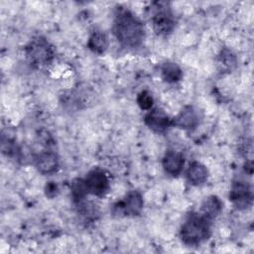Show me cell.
I'll return each mask as SVG.
<instances>
[{
  "instance_id": "6da1fadb",
  "label": "cell",
  "mask_w": 254,
  "mask_h": 254,
  "mask_svg": "<svg viewBox=\"0 0 254 254\" xmlns=\"http://www.w3.org/2000/svg\"><path fill=\"white\" fill-rule=\"evenodd\" d=\"M113 33L126 48H138L145 40V28L139 18L126 8H118L113 20Z\"/></svg>"
},
{
  "instance_id": "7a4b0ae2",
  "label": "cell",
  "mask_w": 254,
  "mask_h": 254,
  "mask_svg": "<svg viewBox=\"0 0 254 254\" xmlns=\"http://www.w3.org/2000/svg\"><path fill=\"white\" fill-rule=\"evenodd\" d=\"M211 221L200 212H191L188 215L180 229V238L186 245L196 246L209 238Z\"/></svg>"
},
{
  "instance_id": "3957f363",
  "label": "cell",
  "mask_w": 254,
  "mask_h": 254,
  "mask_svg": "<svg viewBox=\"0 0 254 254\" xmlns=\"http://www.w3.org/2000/svg\"><path fill=\"white\" fill-rule=\"evenodd\" d=\"M25 55L33 67L44 68L54 61L55 50L46 38L38 36L28 43L25 48Z\"/></svg>"
},
{
  "instance_id": "277c9868",
  "label": "cell",
  "mask_w": 254,
  "mask_h": 254,
  "mask_svg": "<svg viewBox=\"0 0 254 254\" xmlns=\"http://www.w3.org/2000/svg\"><path fill=\"white\" fill-rule=\"evenodd\" d=\"M151 23L159 36H169L176 27V18L169 2L156 1L151 4Z\"/></svg>"
},
{
  "instance_id": "5b68a950",
  "label": "cell",
  "mask_w": 254,
  "mask_h": 254,
  "mask_svg": "<svg viewBox=\"0 0 254 254\" xmlns=\"http://www.w3.org/2000/svg\"><path fill=\"white\" fill-rule=\"evenodd\" d=\"M144 206V199L138 190H130L122 199L113 204L112 213L115 216L133 217L139 215Z\"/></svg>"
},
{
  "instance_id": "8992f818",
  "label": "cell",
  "mask_w": 254,
  "mask_h": 254,
  "mask_svg": "<svg viewBox=\"0 0 254 254\" xmlns=\"http://www.w3.org/2000/svg\"><path fill=\"white\" fill-rule=\"evenodd\" d=\"M229 199L237 209H246L252 205L253 191L251 186L243 180H235L231 185Z\"/></svg>"
},
{
  "instance_id": "52a82bcc",
  "label": "cell",
  "mask_w": 254,
  "mask_h": 254,
  "mask_svg": "<svg viewBox=\"0 0 254 254\" xmlns=\"http://www.w3.org/2000/svg\"><path fill=\"white\" fill-rule=\"evenodd\" d=\"M83 180L88 194L94 196H103L107 193L110 187L108 176L100 169L90 170Z\"/></svg>"
},
{
  "instance_id": "ba28073f",
  "label": "cell",
  "mask_w": 254,
  "mask_h": 254,
  "mask_svg": "<svg viewBox=\"0 0 254 254\" xmlns=\"http://www.w3.org/2000/svg\"><path fill=\"white\" fill-rule=\"evenodd\" d=\"M144 122L149 129L155 133H165L168 129L173 126L172 119L168 114L161 108H153L145 115Z\"/></svg>"
},
{
  "instance_id": "9c48e42d",
  "label": "cell",
  "mask_w": 254,
  "mask_h": 254,
  "mask_svg": "<svg viewBox=\"0 0 254 254\" xmlns=\"http://www.w3.org/2000/svg\"><path fill=\"white\" fill-rule=\"evenodd\" d=\"M34 164L40 174L52 175L58 171L60 160L55 152L44 151L35 156Z\"/></svg>"
},
{
  "instance_id": "30bf717a",
  "label": "cell",
  "mask_w": 254,
  "mask_h": 254,
  "mask_svg": "<svg viewBox=\"0 0 254 254\" xmlns=\"http://www.w3.org/2000/svg\"><path fill=\"white\" fill-rule=\"evenodd\" d=\"M173 126L184 130H191L198 124V114L196 110L190 106H185L173 119Z\"/></svg>"
},
{
  "instance_id": "8fae6325",
  "label": "cell",
  "mask_w": 254,
  "mask_h": 254,
  "mask_svg": "<svg viewBox=\"0 0 254 254\" xmlns=\"http://www.w3.org/2000/svg\"><path fill=\"white\" fill-rule=\"evenodd\" d=\"M162 165L165 172L173 177L179 176L185 166V157L182 153L178 151H168L162 160Z\"/></svg>"
},
{
  "instance_id": "7c38bea8",
  "label": "cell",
  "mask_w": 254,
  "mask_h": 254,
  "mask_svg": "<svg viewBox=\"0 0 254 254\" xmlns=\"http://www.w3.org/2000/svg\"><path fill=\"white\" fill-rule=\"evenodd\" d=\"M208 170L200 162L194 161L190 164L187 169L186 177L188 182L192 186H201L208 179Z\"/></svg>"
},
{
  "instance_id": "4fadbf2b",
  "label": "cell",
  "mask_w": 254,
  "mask_h": 254,
  "mask_svg": "<svg viewBox=\"0 0 254 254\" xmlns=\"http://www.w3.org/2000/svg\"><path fill=\"white\" fill-rule=\"evenodd\" d=\"M223 203L220 198L216 195H209L204 198L200 205V213L207 219L212 221L222 211Z\"/></svg>"
},
{
  "instance_id": "5bb4252c",
  "label": "cell",
  "mask_w": 254,
  "mask_h": 254,
  "mask_svg": "<svg viewBox=\"0 0 254 254\" xmlns=\"http://www.w3.org/2000/svg\"><path fill=\"white\" fill-rule=\"evenodd\" d=\"M109 45L108 37L105 33L101 31L93 32L87 41V48L94 54L102 55L105 53Z\"/></svg>"
},
{
  "instance_id": "9a60e30c",
  "label": "cell",
  "mask_w": 254,
  "mask_h": 254,
  "mask_svg": "<svg viewBox=\"0 0 254 254\" xmlns=\"http://www.w3.org/2000/svg\"><path fill=\"white\" fill-rule=\"evenodd\" d=\"M161 74L168 83H176L183 78L182 68L174 62H165L161 65Z\"/></svg>"
},
{
  "instance_id": "2e32d148",
  "label": "cell",
  "mask_w": 254,
  "mask_h": 254,
  "mask_svg": "<svg viewBox=\"0 0 254 254\" xmlns=\"http://www.w3.org/2000/svg\"><path fill=\"white\" fill-rule=\"evenodd\" d=\"M70 191H71V197L73 201L77 204L84 200L86 195L88 194L84 180L80 178L74 179L70 184Z\"/></svg>"
},
{
  "instance_id": "e0dca14e",
  "label": "cell",
  "mask_w": 254,
  "mask_h": 254,
  "mask_svg": "<svg viewBox=\"0 0 254 254\" xmlns=\"http://www.w3.org/2000/svg\"><path fill=\"white\" fill-rule=\"evenodd\" d=\"M137 104L143 110H150L154 104V98L151 92L148 90H142L138 93L136 98Z\"/></svg>"
},
{
  "instance_id": "ac0fdd59",
  "label": "cell",
  "mask_w": 254,
  "mask_h": 254,
  "mask_svg": "<svg viewBox=\"0 0 254 254\" xmlns=\"http://www.w3.org/2000/svg\"><path fill=\"white\" fill-rule=\"evenodd\" d=\"M220 63L221 64L223 63L224 66L230 67L232 64H235L234 56L231 55V53L229 51H227V50L223 51V52H221V55H220Z\"/></svg>"
},
{
  "instance_id": "d6986e66",
  "label": "cell",
  "mask_w": 254,
  "mask_h": 254,
  "mask_svg": "<svg viewBox=\"0 0 254 254\" xmlns=\"http://www.w3.org/2000/svg\"><path fill=\"white\" fill-rule=\"evenodd\" d=\"M45 193L49 198H54L57 196L59 193L58 185L55 182H49L45 187Z\"/></svg>"
}]
</instances>
